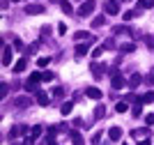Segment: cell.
<instances>
[{"mask_svg":"<svg viewBox=\"0 0 154 145\" xmlns=\"http://www.w3.org/2000/svg\"><path fill=\"white\" fill-rule=\"evenodd\" d=\"M103 51H106V49H103V46H97V49L92 51V58H99V55H101V53H103Z\"/></svg>","mask_w":154,"mask_h":145,"instance_id":"31","label":"cell"},{"mask_svg":"<svg viewBox=\"0 0 154 145\" xmlns=\"http://www.w3.org/2000/svg\"><path fill=\"white\" fill-rule=\"evenodd\" d=\"M94 0H85L83 5H81V9H78V16H90L92 12H94Z\"/></svg>","mask_w":154,"mask_h":145,"instance_id":"2","label":"cell"},{"mask_svg":"<svg viewBox=\"0 0 154 145\" xmlns=\"http://www.w3.org/2000/svg\"><path fill=\"white\" fill-rule=\"evenodd\" d=\"M26 60H19V62H16V65H14V71H16V74H21V71H23V69H26Z\"/></svg>","mask_w":154,"mask_h":145,"instance_id":"23","label":"cell"},{"mask_svg":"<svg viewBox=\"0 0 154 145\" xmlns=\"http://www.w3.org/2000/svg\"><path fill=\"white\" fill-rule=\"evenodd\" d=\"M37 101H39V106H48V95H44V92H37Z\"/></svg>","mask_w":154,"mask_h":145,"instance_id":"21","label":"cell"},{"mask_svg":"<svg viewBox=\"0 0 154 145\" xmlns=\"http://www.w3.org/2000/svg\"><path fill=\"white\" fill-rule=\"evenodd\" d=\"M103 115H106V108H103V106H97L94 108V118H97V120H101Z\"/></svg>","mask_w":154,"mask_h":145,"instance_id":"24","label":"cell"},{"mask_svg":"<svg viewBox=\"0 0 154 145\" xmlns=\"http://www.w3.org/2000/svg\"><path fill=\"white\" fill-rule=\"evenodd\" d=\"M131 136H134L136 140H145V138H149V129H147V127H140V129H134V131H131Z\"/></svg>","mask_w":154,"mask_h":145,"instance_id":"4","label":"cell"},{"mask_svg":"<svg viewBox=\"0 0 154 145\" xmlns=\"http://www.w3.org/2000/svg\"><path fill=\"white\" fill-rule=\"evenodd\" d=\"M115 111H117V113H127V111H129V104H127V101H117V104H115Z\"/></svg>","mask_w":154,"mask_h":145,"instance_id":"19","label":"cell"},{"mask_svg":"<svg viewBox=\"0 0 154 145\" xmlns=\"http://www.w3.org/2000/svg\"><path fill=\"white\" fill-rule=\"evenodd\" d=\"M26 14H44V7H42V5H28Z\"/></svg>","mask_w":154,"mask_h":145,"instance_id":"13","label":"cell"},{"mask_svg":"<svg viewBox=\"0 0 154 145\" xmlns=\"http://www.w3.org/2000/svg\"><path fill=\"white\" fill-rule=\"evenodd\" d=\"M108 138H110V140H120V138H122V129H120V127H110Z\"/></svg>","mask_w":154,"mask_h":145,"instance_id":"10","label":"cell"},{"mask_svg":"<svg viewBox=\"0 0 154 145\" xmlns=\"http://www.w3.org/2000/svg\"><path fill=\"white\" fill-rule=\"evenodd\" d=\"M85 95L90 97V99H101V90H99V88H88V90H85Z\"/></svg>","mask_w":154,"mask_h":145,"instance_id":"12","label":"cell"},{"mask_svg":"<svg viewBox=\"0 0 154 145\" xmlns=\"http://www.w3.org/2000/svg\"><path fill=\"white\" fill-rule=\"evenodd\" d=\"M69 136H71V143H74V145H83V138H81V134H78V131H71Z\"/></svg>","mask_w":154,"mask_h":145,"instance_id":"22","label":"cell"},{"mask_svg":"<svg viewBox=\"0 0 154 145\" xmlns=\"http://www.w3.org/2000/svg\"><path fill=\"white\" fill-rule=\"evenodd\" d=\"M30 104H32L30 97H16V99H14V106L16 108H28Z\"/></svg>","mask_w":154,"mask_h":145,"instance_id":"6","label":"cell"},{"mask_svg":"<svg viewBox=\"0 0 154 145\" xmlns=\"http://www.w3.org/2000/svg\"><path fill=\"white\" fill-rule=\"evenodd\" d=\"M58 32H60V35H64V32H67V25L60 23V25H58Z\"/></svg>","mask_w":154,"mask_h":145,"instance_id":"40","label":"cell"},{"mask_svg":"<svg viewBox=\"0 0 154 145\" xmlns=\"http://www.w3.org/2000/svg\"><path fill=\"white\" fill-rule=\"evenodd\" d=\"M145 125H154V115H145Z\"/></svg>","mask_w":154,"mask_h":145,"instance_id":"39","label":"cell"},{"mask_svg":"<svg viewBox=\"0 0 154 145\" xmlns=\"http://www.w3.org/2000/svg\"><path fill=\"white\" fill-rule=\"evenodd\" d=\"M138 145H149V138H145V140H138Z\"/></svg>","mask_w":154,"mask_h":145,"instance_id":"41","label":"cell"},{"mask_svg":"<svg viewBox=\"0 0 154 145\" xmlns=\"http://www.w3.org/2000/svg\"><path fill=\"white\" fill-rule=\"evenodd\" d=\"M143 104H140V101H136V106H134V118H140V113H143Z\"/></svg>","mask_w":154,"mask_h":145,"instance_id":"28","label":"cell"},{"mask_svg":"<svg viewBox=\"0 0 154 145\" xmlns=\"http://www.w3.org/2000/svg\"><path fill=\"white\" fill-rule=\"evenodd\" d=\"M115 32H117V35H127V32H131V30H129V28H124V25H117Z\"/></svg>","mask_w":154,"mask_h":145,"instance_id":"30","label":"cell"},{"mask_svg":"<svg viewBox=\"0 0 154 145\" xmlns=\"http://www.w3.org/2000/svg\"><path fill=\"white\" fill-rule=\"evenodd\" d=\"M60 5H62V12H64V14H71V12H74L71 2H67V0H64V2H60Z\"/></svg>","mask_w":154,"mask_h":145,"instance_id":"26","label":"cell"},{"mask_svg":"<svg viewBox=\"0 0 154 145\" xmlns=\"http://www.w3.org/2000/svg\"><path fill=\"white\" fill-rule=\"evenodd\" d=\"M14 49H16V51H23V42H21V39H14Z\"/></svg>","mask_w":154,"mask_h":145,"instance_id":"37","label":"cell"},{"mask_svg":"<svg viewBox=\"0 0 154 145\" xmlns=\"http://www.w3.org/2000/svg\"><path fill=\"white\" fill-rule=\"evenodd\" d=\"M62 95H64V90H62V88H53V97H55V99H60Z\"/></svg>","mask_w":154,"mask_h":145,"instance_id":"32","label":"cell"},{"mask_svg":"<svg viewBox=\"0 0 154 145\" xmlns=\"http://www.w3.org/2000/svg\"><path fill=\"white\" fill-rule=\"evenodd\" d=\"M140 81H143V76H140V74H131V78H129V88H136Z\"/></svg>","mask_w":154,"mask_h":145,"instance_id":"18","label":"cell"},{"mask_svg":"<svg viewBox=\"0 0 154 145\" xmlns=\"http://www.w3.org/2000/svg\"><path fill=\"white\" fill-rule=\"evenodd\" d=\"M103 23H106V16H97V19L92 21V25H94V28H101Z\"/></svg>","mask_w":154,"mask_h":145,"instance_id":"27","label":"cell"},{"mask_svg":"<svg viewBox=\"0 0 154 145\" xmlns=\"http://www.w3.org/2000/svg\"><path fill=\"white\" fill-rule=\"evenodd\" d=\"M110 85H113L115 90H120V88H124V85H127V81H124V76L113 74V81H110Z\"/></svg>","mask_w":154,"mask_h":145,"instance_id":"5","label":"cell"},{"mask_svg":"<svg viewBox=\"0 0 154 145\" xmlns=\"http://www.w3.org/2000/svg\"><path fill=\"white\" fill-rule=\"evenodd\" d=\"M42 81H53V71H44V74H42Z\"/></svg>","mask_w":154,"mask_h":145,"instance_id":"34","label":"cell"},{"mask_svg":"<svg viewBox=\"0 0 154 145\" xmlns=\"http://www.w3.org/2000/svg\"><path fill=\"white\" fill-rule=\"evenodd\" d=\"M74 39H78V42H81V39H88V42H90V39H94V35H90V32H74Z\"/></svg>","mask_w":154,"mask_h":145,"instance_id":"16","label":"cell"},{"mask_svg":"<svg viewBox=\"0 0 154 145\" xmlns=\"http://www.w3.org/2000/svg\"><path fill=\"white\" fill-rule=\"evenodd\" d=\"M42 131H44V127L42 125H35L30 129V138H39V136H42Z\"/></svg>","mask_w":154,"mask_h":145,"instance_id":"17","label":"cell"},{"mask_svg":"<svg viewBox=\"0 0 154 145\" xmlns=\"http://www.w3.org/2000/svg\"><path fill=\"white\" fill-rule=\"evenodd\" d=\"M23 134H26V127H23V125H14L12 131H9V136H12V138H16V136H23Z\"/></svg>","mask_w":154,"mask_h":145,"instance_id":"11","label":"cell"},{"mask_svg":"<svg viewBox=\"0 0 154 145\" xmlns=\"http://www.w3.org/2000/svg\"><path fill=\"white\" fill-rule=\"evenodd\" d=\"M154 7V0H138V9H149Z\"/></svg>","mask_w":154,"mask_h":145,"instance_id":"20","label":"cell"},{"mask_svg":"<svg viewBox=\"0 0 154 145\" xmlns=\"http://www.w3.org/2000/svg\"><path fill=\"white\" fill-rule=\"evenodd\" d=\"M94 42H97V39H92V42H88V44H78V46H76V55H78V58H81V55H85V53L90 51V46L94 44Z\"/></svg>","mask_w":154,"mask_h":145,"instance_id":"8","label":"cell"},{"mask_svg":"<svg viewBox=\"0 0 154 145\" xmlns=\"http://www.w3.org/2000/svg\"><path fill=\"white\" fill-rule=\"evenodd\" d=\"M39 81H42V74H39V71L30 74V78H28V83H26V90H28V92H35L37 85H39Z\"/></svg>","mask_w":154,"mask_h":145,"instance_id":"1","label":"cell"},{"mask_svg":"<svg viewBox=\"0 0 154 145\" xmlns=\"http://www.w3.org/2000/svg\"><path fill=\"white\" fill-rule=\"evenodd\" d=\"M99 138H101V131H97L94 136H92V145H97V143H99Z\"/></svg>","mask_w":154,"mask_h":145,"instance_id":"38","label":"cell"},{"mask_svg":"<svg viewBox=\"0 0 154 145\" xmlns=\"http://www.w3.org/2000/svg\"><path fill=\"white\" fill-rule=\"evenodd\" d=\"M48 62H51V58H39V60H37V65H39V67H46Z\"/></svg>","mask_w":154,"mask_h":145,"instance_id":"33","label":"cell"},{"mask_svg":"<svg viewBox=\"0 0 154 145\" xmlns=\"http://www.w3.org/2000/svg\"><path fill=\"white\" fill-rule=\"evenodd\" d=\"M90 69H92V76H94V78H101V76H103V69H106V65L94 62V65L90 67Z\"/></svg>","mask_w":154,"mask_h":145,"instance_id":"7","label":"cell"},{"mask_svg":"<svg viewBox=\"0 0 154 145\" xmlns=\"http://www.w3.org/2000/svg\"><path fill=\"white\" fill-rule=\"evenodd\" d=\"M14 2H19V0H14Z\"/></svg>","mask_w":154,"mask_h":145,"instance_id":"43","label":"cell"},{"mask_svg":"<svg viewBox=\"0 0 154 145\" xmlns=\"http://www.w3.org/2000/svg\"><path fill=\"white\" fill-rule=\"evenodd\" d=\"M120 51H122V53H134L136 44H122V49H120Z\"/></svg>","mask_w":154,"mask_h":145,"instance_id":"25","label":"cell"},{"mask_svg":"<svg viewBox=\"0 0 154 145\" xmlns=\"http://www.w3.org/2000/svg\"><path fill=\"white\" fill-rule=\"evenodd\" d=\"M103 9H106V14H110V16L120 14V5H117V0H106V2H103Z\"/></svg>","mask_w":154,"mask_h":145,"instance_id":"3","label":"cell"},{"mask_svg":"<svg viewBox=\"0 0 154 145\" xmlns=\"http://www.w3.org/2000/svg\"><path fill=\"white\" fill-rule=\"evenodd\" d=\"M71 111H74V101H64L62 106H60V113L62 115H69Z\"/></svg>","mask_w":154,"mask_h":145,"instance_id":"15","label":"cell"},{"mask_svg":"<svg viewBox=\"0 0 154 145\" xmlns=\"http://www.w3.org/2000/svg\"><path fill=\"white\" fill-rule=\"evenodd\" d=\"M37 51H39V42H37V44H30V46H28V53H37Z\"/></svg>","mask_w":154,"mask_h":145,"instance_id":"35","label":"cell"},{"mask_svg":"<svg viewBox=\"0 0 154 145\" xmlns=\"http://www.w3.org/2000/svg\"><path fill=\"white\" fill-rule=\"evenodd\" d=\"M103 49H115V42H113V39H106V42H103Z\"/></svg>","mask_w":154,"mask_h":145,"instance_id":"36","label":"cell"},{"mask_svg":"<svg viewBox=\"0 0 154 145\" xmlns=\"http://www.w3.org/2000/svg\"><path fill=\"white\" fill-rule=\"evenodd\" d=\"M12 145H26V140H23V143H12Z\"/></svg>","mask_w":154,"mask_h":145,"instance_id":"42","label":"cell"},{"mask_svg":"<svg viewBox=\"0 0 154 145\" xmlns=\"http://www.w3.org/2000/svg\"><path fill=\"white\" fill-rule=\"evenodd\" d=\"M138 101H140V104H152V101H154V92L149 90V92L140 95V97H138Z\"/></svg>","mask_w":154,"mask_h":145,"instance_id":"14","label":"cell"},{"mask_svg":"<svg viewBox=\"0 0 154 145\" xmlns=\"http://www.w3.org/2000/svg\"><path fill=\"white\" fill-rule=\"evenodd\" d=\"M2 65H5V67H9V65H12V49H9V46H5V49H2Z\"/></svg>","mask_w":154,"mask_h":145,"instance_id":"9","label":"cell"},{"mask_svg":"<svg viewBox=\"0 0 154 145\" xmlns=\"http://www.w3.org/2000/svg\"><path fill=\"white\" fill-rule=\"evenodd\" d=\"M7 92H9V85L2 83V85H0V97H7Z\"/></svg>","mask_w":154,"mask_h":145,"instance_id":"29","label":"cell"}]
</instances>
